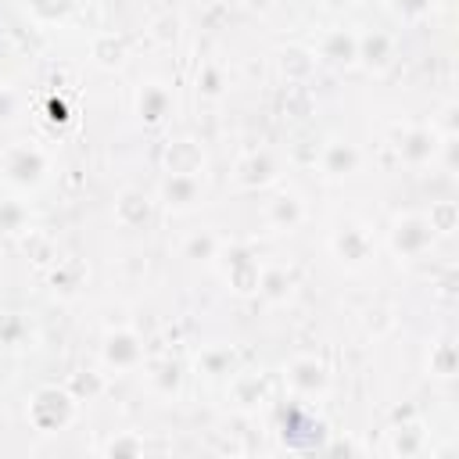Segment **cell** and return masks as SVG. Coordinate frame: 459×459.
I'll list each match as a JSON object with an SVG mask.
<instances>
[{"mask_svg":"<svg viewBox=\"0 0 459 459\" xmlns=\"http://www.w3.org/2000/svg\"><path fill=\"white\" fill-rule=\"evenodd\" d=\"M0 176L18 186V190H32L47 179V151L32 140H14L0 151Z\"/></svg>","mask_w":459,"mask_h":459,"instance_id":"6da1fadb","label":"cell"},{"mask_svg":"<svg viewBox=\"0 0 459 459\" xmlns=\"http://www.w3.org/2000/svg\"><path fill=\"white\" fill-rule=\"evenodd\" d=\"M75 398L65 387H39L29 398V423L36 434H57L75 420Z\"/></svg>","mask_w":459,"mask_h":459,"instance_id":"7a4b0ae2","label":"cell"},{"mask_svg":"<svg viewBox=\"0 0 459 459\" xmlns=\"http://www.w3.org/2000/svg\"><path fill=\"white\" fill-rule=\"evenodd\" d=\"M283 380H287V387H290L298 398H316V394L326 391L330 369H326V362L316 359V355H298V359L287 362Z\"/></svg>","mask_w":459,"mask_h":459,"instance_id":"3957f363","label":"cell"},{"mask_svg":"<svg viewBox=\"0 0 459 459\" xmlns=\"http://www.w3.org/2000/svg\"><path fill=\"white\" fill-rule=\"evenodd\" d=\"M434 240V230L427 222V215H405L391 226V247L402 258H420Z\"/></svg>","mask_w":459,"mask_h":459,"instance_id":"277c9868","label":"cell"},{"mask_svg":"<svg viewBox=\"0 0 459 459\" xmlns=\"http://www.w3.org/2000/svg\"><path fill=\"white\" fill-rule=\"evenodd\" d=\"M204 197V179L201 176H186V172H165L161 183V204L169 212H190L197 208Z\"/></svg>","mask_w":459,"mask_h":459,"instance_id":"5b68a950","label":"cell"},{"mask_svg":"<svg viewBox=\"0 0 459 459\" xmlns=\"http://www.w3.org/2000/svg\"><path fill=\"white\" fill-rule=\"evenodd\" d=\"M437 133L434 129H423V126H409V129H402L398 133V143H394V151H398V158L405 161V165H430L434 158H437Z\"/></svg>","mask_w":459,"mask_h":459,"instance_id":"8992f818","label":"cell"},{"mask_svg":"<svg viewBox=\"0 0 459 459\" xmlns=\"http://www.w3.org/2000/svg\"><path fill=\"white\" fill-rule=\"evenodd\" d=\"M104 362L115 369H136L143 362V344L133 330H111L104 337Z\"/></svg>","mask_w":459,"mask_h":459,"instance_id":"52a82bcc","label":"cell"},{"mask_svg":"<svg viewBox=\"0 0 459 459\" xmlns=\"http://www.w3.org/2000/svg\"><path fill=\"white\" fill-rule=\"evenodd\" d=\"M276 176H280V169H276V158L269 151H251V154H244L237 161V183L247 186V190L269 186Z\"/></svg>","mask_w":459,"mask_h":459,"instance_id":"ba28073f","label":"cell"},{"mask_svg":"<svg viewBox=\"0 0 459 459\" xmlns=\"http://www.w3.org/2000/svg\"><path fill=\"white\" fill-rule=\"evenodd\" d=\"M330 247H333V255H337L341 262H348V265H362V262L373 255V240H369V233H366L362 226H341V230L333 233Z\"/></svg>","mask_w":459,"mask_h":459,"instance_id":"9c48e42d","label":"cell"},{"mask_svg":"<svg viewBox=\"0 0 459 459\" xmlns=\"http://www.w3.org/2000/svg\"><path fill=\"white\" fill-rule=\"evenodd\" d=\"M169 111H172V93H169V86H161V82H143V86L136 90V115H140L147 126H161V122L169 118Z\"/></svg>","mask_w":459,"mask_h":459,"instance_id":"30bf717a","label":"cell"},{"mask_svg":"<svg viewBox=\"0 0 459 459\" xmlns=\"http://www.w3.org/2000/svg\"><path fill=\"white\" fill-rule=\"evenodd\" d=\"M151 212H154V201L143 190H122L115 201V219L122 230H143L151 222Z\"/></svg>","mask_w":459,"mask_h":459,"instance_id":"8fae6325","label":"cell"},{"mask_svg":"<svg viewBox=\"0 0 459 459\" xmlns=\"http://www.w3.org/2000/svg\"><path fill=\"white\" fill-rule=\"evenodd\" d=\"M258 276H262V265L251 258V251L233 247V251L226 255V280H230V287H233L237 294L258 290Z\"/></svg>","mask_w":459,"mask_h":459,"instance_id":"7c38bea8","label":"cell"},{"mask_svg":"<svg viewBox=\"0 0 459 459\" xmlns=\"http://www.w3.org/2000/svg\"><path fill=\"white\" fill-rule=\"evenodd\" d=\"M355 54H359V36H355V32H348V29H330V32H323V39H319V57H323L326 65L348 68V65H355Z\"/></svg>","mask_w":459,"mask_h":459,"instance_id":"4fadbf2b","label":"cell"},{"mask_svg":"<svg viewBox=\"0 0 459 459\" xmlns=\"http://www.w3.org/2000/svg\"><path fill=\"white\" fill-rule=\"evenodd\" d=\"M391 57H394V39H391L387 32L373 29V32H362V36H359V54H355V61H362L369 72H384V68L391 65Z\"/></svg>","mask_w":459,"mask_h":459,"instance_id":"5bb4252c","label":"cell"},{"mask_svg":"<svg viewBox=\"0 0 459 459\" xmlns=\"http://www.w3.org/2000/svg\"><path fill=\"white\" fill-rule=\"evenodd\" d=\"M165 172H186V176H201L204 172V151L194 140H172L165 147Z\"/></svg>","mask_w":459,"mask_h":459,"instance_id":"9a60e30c","label":"cell"},{"mask_svg":"<svg viewBox=\"0 0 459 459\" xmlns=\"http://www.w3.org/2000/svg\"><path fill=\"white\" fill-rule=\"evenodd\" d=\"M301 219H305V204H301L298 194H276L273 201H265V222H269L273 230L287 233V230H294Z\"/></svg>","mask_w":459,"mask_h":459,"instance_id":"2e32d148","label":"cell"},{"mask_svg":"<svg viewBox=\"0 0 459 459\" xmlns=\"http://www.w3.org/2000/svg\"><path fill=\"white\" fill-rule=\"evenodd\" d=\"M319 165L326 176L341 179V176H351L359 169V151L348 143V140H330L323 151H319Z\"/></svg>","mask_w":459,"mask_h":459,"instance_id":"e0dca14e","label":"cell"},{"mask_svg":"<svg viewBox=\"0 0 459 459\" xmlns=\"http://www.w3.org/2000/svg\"><path fill=\"white\" fill-rule=\"evenodd\" d=\"M90 57H93L97 68L115 72V68H122L126 57H129V54H126V39L115 36V32H97L93 43H90Z\"/></svg>","mask_w":459,"mask_h":459,"instance_id":"ac0fdd59","label":"cell"},{"mask_svg":"<svg viewBox=\"0 0 459 459\" xmlns=\"http://www.w3.org/2000/svg\"><path fill=\"white\" fill-rule=\"evenodd\" d=\"M312 68H316V50L298 47V43H290V47L280 50V72H283L287 79L305 82V79L312 75Z\"/></svg>","mask_w":459,"mask_h":459,"instance_id":"d6986e66","label":"cell"},{"mask_svg":"<svg viewBox=\"0 0 459 459\" xmlns=\"http://www.w3.org/2000/svg\"><path fill=\"white\" fill-rule=\"evenodd\" d=\"M391 455H423L427 448V434L420 423H402L391 430V441H387Z\"/></svg>","mask_w":459,"mask_h":459,"instance_id":"ffe728a7","label":"cell"},{"mask_svg":"<svg viewBox=\"0 0 459 459\" xmlns=\"http://www.w3.org/2000/svg\"><path fill=\"white\" fill-rule=\"evenodd\" d=\"M197 369L204 377H230L237 369V351L226 348V344H215V348H204L201 359H197Z\"/></svg>","mask_w":459,"mask_h":459,"instance_id":"44dd1931","label":"cell"},{"mask_svg":"<svg viewBox=\"0 0 459 459\" xmlns=\"http://www.w3.org/2000/svg\"><path fill=\"white\" fill-rule=\"evenodd\" d=\"M226 72H222V65L219 61H204L201 68H197V97L201 100H219L222 93H226Z\"/></svg>","mask_w":459,"mask_h":459,"instance_id":"7402d4cb","label":"cell"},{"mask_svg":"<svg viewBox=\"0 0 459 459\" xmlns=\"http://www.w3.org/2000/svg\"><path fill=\"white\" fill-rule=\"evenodd\" d=\"M219 237L215 233H208V230H201V233H190L186 240H183V258H190V262H212V258H219Z\"/></svg>","mask_w":459,"mask_h":459,"instance_id":"603a6c76","label":"cell"},{"mask_svg":"<svg viewBox=\"0 0 459 459\" xmlns=\"http://www.w3.org/2000/svg\"><path fill=\"white\" fill-rule=\"evenodd\" d=\"M147 380H151V387H154L158 394H176V391H179V380H183L179 362H172V359L154 362L151 373H147Z\"/></svg>","mask_w":459,"mask_h":459,"instance_id":"cb8c5ba5","label":"cell"},{"mask_svg":"<svg viewBox=\"0 0 459 459\" xmlns=\"http://www.w3.org/2000/svg\"><path fill=\"white\" fill-rule=\"evenodd\" d=\"M65 391H68L75 402H93V398L104 391V380H100V373H90V369H82V373H72V377H68Z\"/></svg>","mask_w":459,"mask_h":459,"instance_id":"d4e9b609","label":"cell"},{"mask_svg":"<svg viewBox=\"0 0 459 459\" xmlns=\"http://www.w3.org/2000/svg\"><path fill=\"white\" fill-rule=\"evenodd\" d=\"M0 233H29V208L18 197L0 201Z\"/></svg>","mask_w":459,"mask_h":459,"instance_id":"484cf974","label":"cell"},{"mask_svg":"<svg viewBox=\"0 0 459 459\" xmlns=\"http://www.w3.org/2000/svg\"><path fill=\"white\" fill-rule=\"evenodd\" d=\"M258 294L269 301H283L290 294V276L283 269H262L258 276Z\"/></svg>","mask_w":459,"mask_h":459,"instance_id":"4316f807","label":"cell"},{"mask_svg":"<svg viewBox=\"0 0 459 459\" xmlns=\"http://www.w3.org/2000/svg\"><path fill=\"white\" fill-rule=\"evenodd\" d=\"M427 369H430L434 377H441V380H448V377L455 373V348H452V341H448V337H445V341H437V344L430 348Z\"/></svg>","mask_w":459,"mask_h":459,"instance_id":"83f0119b","label":"cell"},{"mask_svg":"<svg viewBox=\"0 0 459 459\" xmlns=\"http://www.w3.org/2000/svg\"><path fill=\"white\" fill-rule=\"evenodd\" d=\"M233 398H237V405H240V409H255V405L265 398L262 380H258V377H251V373L233 377Z\"/></svg>","mask_w":459,"mask_h":459,"instance_id":"f1b7e54d","label":"cell"},{"mask_svg":"<svg viewBox=\"0 0 459 459\" xmlns=\"http://www.w3.org/2000/svg\"><path fill=\"white\" fill-rule=\"evenodd\" d=\"M455 219H459L455 201H434L430 212H427V222H430L434 233H452L455 230Z\"/></svg>","mask_w":459,"mask_h":459,"instance_id":"f546056e","label":"cell"},{"mask_svg":"<svg viewBox=\"0 0 459 459\" xmlns=\"http://www.w3.org/2000/svg\"><path fill=\"white\" fill-rule=\"evenodd\" d=\"M151 39L161 43V47H172V43L179 39V14H172V11L158 14V18L151 22Z\"/></svg>","mask_w":459,"mask_h":459,"instance_id":"4dcf8cb0","label":"cell"},{"mask_svg":"<svg viewBox=\"0 0 459 459\" xmlns=\"http://www.w3.org/2000/svg\"><path fill=\"white\" fill-rule=\"evenodd\" d=\"M143 437H136V434H118V437H111V441H104L100 445V455H143Z\"/></svg>","mask_w":459,"mask_h":459,"instance_id":"1f68e13d","label":"cell"},{"mask_svg":"<svg viewBox=\"0 0 459 459\" xmlns=\"http://www.w3.org/2000/svg\"><path fill=\"white\" fill-rule=\"evenodd\" d=\"M25 251H29V258H32L36 265H47V262H57V251H54V244H50V237H43V233H32V230H29V240H25Z\"/></svg>","mask_w":459,"mask_h":459,"instance_id":"d6a6232c","label":"cell"},{"mask_svg":"<svg viewBox=\"0 0 459 459\" xmlns=\"http://www.w3.org/2000/svg\"><path fill=\"white\" fill-rule=\"evenodd\" d=\"M25 4L32 7V14H36V18L50 22V18H61V14H68L75 0H25Z\"/></svg>","mask_w":459,"mask_h":459,"instance_id":"836d02e7","label":"cell"},{"mask_svg":"<svg viewBox=\"0 0 459 459\" xmlns=\"http://www.w3.org/2000/svg\"><path fill=\"white\" fill-rule=\"evenodd\" d=\"M391 7H394V14H398V18L416 22V18H423V14L434 7V0H391Z\"/></svg>","mask_w":459,"mask_h":459,"instance_id":"e575fe53","label":"cell"},{"mask_svg":"<svg viewBox=\"0 0 459 459\" xmlns=\"http://www.w3.org/2000/svg\"><path fill=\"white\" fill-rule=\"evenodd\" d=\"M14 115H18V97H14V90L0 86V122H7Z\"/></svg>","mask_w":459,"mask_h":459,"instance_id":"d590c367","label":"cell"},{"mask_svg":"<svg viewBox=\"0 0 459 459\" xmlns=\"http://www.w3.org/2000/svg\"><path fill=\"white\" fill-rule=\"evenodd\" d=\"M319 4H323L326 11H344V7H351L355 0H319Z\"/></svg>","mask_w":459,"mask_h":459,"instance_id":"8d00e7d4","label":"cell"}]
</instances>
